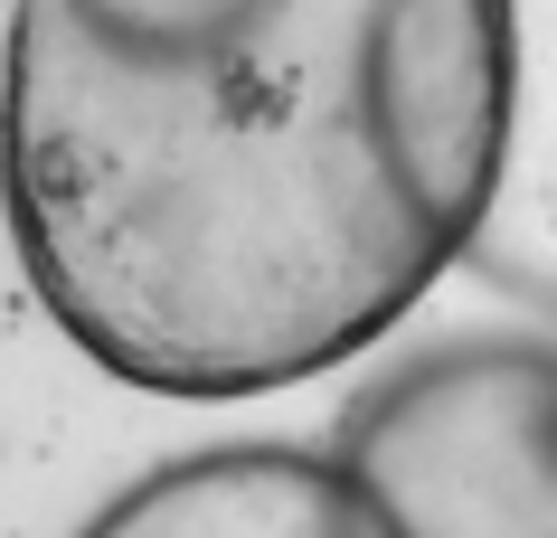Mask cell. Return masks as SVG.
<instances>
[{"label":"cell","instance_id":"1","mask_svg":"<svg viewBox=\"0 0 557 538\" xmlns=\"http://www.w3.org/2000/svg\"><path fill=\"white\" fill-rule=\"evenodd\" d=\"M500 142V0H10V246L48 322L151 397L369 350L472 255Z\"/></svg>","mask_w":557,"mask_h":538},{"label":"cell","instance_id":"2","mask_svg":"<svg viewBox=\"0 0 557 538\" xmlns=\"http://www.w3.org/2000/svg\"><path fill=\"white\" fill-rule=\"evenodd\" d=\"M341 473L397 538H557V350L454 340L350 406Z\"/></svg>","mask_w":557,"mask_h":538},{"label":"cell","instance_id":"3","mask_svg":"<svg viewBox=\"0 0 557 538\" xmlns=\"http://www.w3.org/2000/svg\"><path fill=\"white\" fill-rule=\"evenodd\" d=\"M86 538H397L387 510L341 463L284 445L189 453L95 510Z\"/></svg>","mask_w":557,"mask_h":538},{"label":"cell","instance_id":"4","mask_svg":"<svg viewBox=\"0 0 557 538\" xmlns=\"http://www.w3.org/2000/svg\"><path fill=\"white\" fill-rule=\"evenodd\" d=\"M500 10H510V142L463 265L492 293L557 312V0H500Z\"/></svg>","mask_w":557,"mask_h":538}]
</instances>
